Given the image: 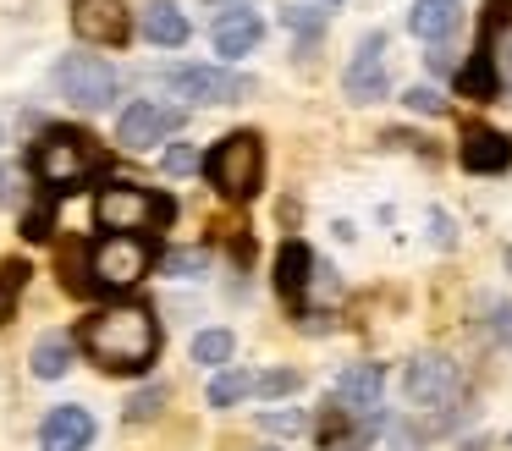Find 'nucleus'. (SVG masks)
<instances>
[{
    "label": "nucleus",
    "instance_id": "nucleus-24",
    "mask_svg": "<svg viewBox=\"0 0 512 451\" xmlns=\"http://www.w3.org/2000/svg\"><path fill=\"white\" fill-rule=\"evenodd\" d=\"M281 22H287L292 33H303V39L325 33V11H314V0H298V6H281Z\"/></svg>",
    "mask_w": 512,
    "mask_h": 451
},
{
    "label": "nucleus",
    "instance_id": "nucleus-17",
    "mask_svg": "<svg viewBox=\"0 0 512 451\" xmlns=\"http://www.w3.org/2000/svg\"><path fill=\"white\" fill-rule=\"evenodd\" d=\"M138 28H144L149 44H160V50H182L188 44V17H182V6H171V0H149L144 11H138Z\"/></svg>",
    "mask_w": 512,
    "mask_h": 451
},
{
    "label": "nucleus",
    "instance_id": "nucleus-12",
    "mask_svg": "<svg viewBox=\"0 0 512 451\" xmlns=\"http://www.w3.org/2000/svg\"><path fill=\"white\" fill-rule=\"evenodd\" d=\"M457 160L474 176H501L512 165V138L496 127H485V121H468L463 138H457Z\"/></svg>",
    "mask_w": 512,
    "mask_h": 451
},
{
    "label": "nucleus",
    "instance_id": "nucleus-20",
    "mask_svg": "<svg viewBox=\"0 0 512 451\" xmlns=\"http://www.w3.org/2000/svg\"><path fill=\"white\" fill-rule=\"evenodd\" d=\"M28 363H34L39 380H61V374L72 369V336H45V341L34 347V358H28Z\"/></svg>",
    "mask_w": 512,
    "mask_h": 451
},
{
    "label": "nucleus",
    "instance_id": "nucleus-37",
    "mask_svg": "<svg viewBox=\"0 0 512 451\" xmlns=\"http://www.w3.org/2000/svg\"><path fill=\"white\" fill-rule=\"evenodd\" d=\"M331 6H336V0H331Z\"/></svg>",
    "mask_w": 512,
    "mask_h": 451
},
{
    "label": "nucleus",
    "instance_id": "nucleus-34",
    "mask_svg": "<svg viewBox=\"0 0 512 451\" xmlns=\"http://www.w3.org/2000/svg\"><path fill=\"white\" fill-rule=\"evenodd\" d=\"M496 66H501V88H512V39H507V50L496 55Z\"/></svg>",
    "mask_w": 512,
    "mask_h": 451
},
{
    "label": "nucleus",
    "instance_id": "nucleus-14",
    "mask_svg": "<svg viewBox=\"0 0 512 451\" xmlns=\"http://www.w3.org/2000/svg\"><path fill=\"white\" fill-rule=\"evenodd\" d=\"M380 391H386V369H380V363H347V369L336 374V402H342L347 413L380 407Z\"/></svg>",
    "mask_w": 512,
    "mask_h": 451
},
{
    "label": "nucleus",
    "instance_id": "nucleus-21",
    "mask_svg": "<svg viewBox=\"0 0 512 451\" xmlns=\"http://www.w3.org/2000/svg\"><path fill=\"white\" fill-rule=\"evenodd\" d=\"M28 264L23 259H0V325L17 319V303H23V286H28Z\"/></svg>",
    "mask_w": 512,
    "mask_h": 451
},
{
    "label": "nucleus",
    "instance_id": "nucleus-3",
    "mask_svg": "<svg viewBox=\"0 0 512 451\" xmlns=\"http://www.w3.org/2000/svg\"><path fill=\"white\" fill-rule=\"evenodd\" d=\"M199 171L221 198L248 204V198H259V187H265V138H259V132H226V138L204 154Z\"/></svg>",
    "mask_w": 512,
    "mask_h": 451
},
{
    "label": "nucleus",
    "instance_id": "nucleus-28",
    "mask_svg": "<svg viewBox=\"0 0 512 451\" xmlns=\"http://www.w3.org/2000/svg\"><path fill=\"white\" fill-rule=\"evenodd\" d=\"M204 264H210L204 248H171L166 259H160V270L166 275H204Z\"/></svg>",
    "mask_w": 512,
    "mask_h": 451
},
{
    "label": "nucleus",
    "instance_id": "nucleus-2",
    "mask_svg": "<svg viewBox=\"0 0 512 451\" xmlns=\"http://www.w3.org/2000/svg\"><path fill=\"white\" fill-rule=\"evenodd\" d=\"M28 165L50 193H78L83 182H94L105 171V143L83 127H45Z\"/></svg>",
    "mask_w": 512,
    "mask_h": 451
},
{
    "label": "nucleus",
    "instance_id": "nucleus-35",
    "mask_svg": "<svg viewBox=\"0 0 512 451\" xmlns=\"http://www.w3.org/2000/svg\"><path fill=\"white\" fill-rule=\"evenodd\" d=\"M204 6H215V11H237V6H248V0H204Z\"/></svg>",
    "mask_w": 512,
    "mask_h": 451
},
{
    "label": "nucleus",
    "instance_id": "nucleus-26",
    "mask_svg": "<svg viewBox=\"0 0 512 451\" xmlns=\"http://www.w3.org/2000/svg\"><path fill=\"white\" fill-rule=\"evenodd\" d=\"M292 391H298V369H265V374H254V396H265V402L292 396Z\"/></svg>",
    "mask_w": 512,
    "mask_h": 451
},
{
    "label": "nucleus",
    "instance_id": "nucleus-33",
    "mask_svg": "<svg viewBox=\"0 0 512 451\" xmlns=\"http://www.w3.org/2000/svg\"><path fill=\"white\" fill-rule=\"evenodd\" d=\"M490 330H496L501 347H512V303H496V308H490Z\"/></svg>",
    "mask_w": 512,
    "mask_h": 451
},
{
    "label": "nucleus",
    "instance_id": "nucleus-13",
    "mask_svg": "<svg viewBox=\"0 0 512 451\" xmlns=\"http://www.w3.org/2000/svg\"><path fill=\"white\" fill-rule=\"evenodd\" d=\"M89 440H94L89 407H56L39 429V451H89Z\"/></svg>",
    "mask_w": 512,
    "mask_h": 451
},
{
    "label": "nucleus",
    "instance_id": "nucleus-15",
    "mask_svg": "<svg viewBox=\"0 0 512 451\" xmlns=\"http://www.w3.org/2000/svg\"><path fill=\"white\" fill-rule=\"evenodd\" d=\"M309 275H314V253H309V242L287 237V242L276 248V292L287 297L292 308H303V292H309Z\"/></svg>",
    "mask_w": 512,
    "mask_h": 451
},
{
    "label": "nucleus",
    "instance_id": "nucleus-25",
    "mask_svg": "<svg viewBox=\"0 0 512 451\" xmlns=\"http://www.w3.org/2000/svg\"><path fill=\"white\" fill-rule=\"evenodd\" d=\"M512 28V0H485V17H479V44L496 50V33Z\"/></svg>",
    "mask_w": 512,
    "mask_h": 451
},
{
    "label": "nucleus",
    "instance_id": "nucleus-19",
    "mask_svg": "<svg viewBox=\"0 0 512 451\" xmlns=\"http://www.w3.org/2000/svg\"><path fill=\"white\" fill-rule=\"evenodd\" d=\"M457 88H463L468 99H496L501 94V66H496V50H490V44H474L468 66L457 72Z\"/></svg>",
    "mask_w": 512,
    "mask_h": 451
},
{
    "label": "nucleus",
    "instance_id": "nucleus-8",
    "mask_svg": "<svg viewBox=\"0 0 512 451\" xmlns=\"http://www.w3.org/2000/svg\"><path fill=\"white\" fill-rule=\"evenodd\" d=\"M182 127V110L177 105H160V99H133V105L122 110V121H116V143L133 154H149L160 138H171V132Z\"/></svg>",
    "mask_w": 512,
    "mask_h": 451
},
{
    "label": "nucleus",
    "instance_id": "nucleus-36",
    "mask_svg": "<svg viewBox=\"0 0 512 451\" xmlns=\"http://www.w3.org/2000/svg\"><path fill=\"white\" fill-rule=\"evenodd\" d=\"M507 270H512V248H507Z\"/></svg>",
    "mask_w": 512,
    "mask_h": 451
},
{
    "label": "nucleus",
    "instance_id": "nucleus-22",
    "mask_svg": "<svg viewBox=\"0 0 512 451\" xmlns=\"http://www.w3.org/2000/svg\"><path fill=\"white\" fill-rule=\"evenodd\" d=\"M254 396V374L248 369H221L210 380V407H237V402H248Z\"/></svg>",
    "mask_w": 512,
    "mask_h": 451
},
{
    "label": "nucleus",
    "instance_id": "nucleus-10",
    "mask_svg": "<svg viewBox=\"0 0 512 451\" xmlns=\"http://www.w3.org/2000/svg\"><path fill=\"white\" fill-rule=\"evenodd\" d=\"M408 402L419 407H435V402H452L457 385H463V369H457L446 352H419V358L408 363Z\"/></svg>",
    "mask_w": 512,
    "mask_h": 451
},
{
    "label": "nucleus",
    "instance_id": "nucleus-27",
    "mask_svg": "<svg viewBox=\"0 0 512 451\" xmlns=\"http://www.w3.org/2000/svg\"><path fill=\"white\" fill-rule=\"evenodd\" d=\"M259 429H270V435H303L309 418H303L298 407H265V413H259Z\"/></svg>",
    "mask_w": 512,
    "mask_h": 451
},
{
    "label": "nucleus",
    "instance_id": "nucleus-6",
    "mask_svg": "<svg viewBox=\"0 0 512 451\" xmlns=\"http://www.w3.org/2000/svg\"><path fill=\"white\" fill-rule=\"evenodd\" d=\"M160 83L188 105H237L243 94H254V83L226 66H171V72H160Z\"/></svg>",
    "mask_w": 512,
    "mask_h": 451
},
{
    "label": "nucleus",
    "instance_id": "nucleus-11",
    "mask_svg": "<svg viewBox=\"0 0 512 451\" xmlns=\"http://www.w3.org/2000/svg\"><path fill=\"white\" fill-rule=\"evenodd\" d=\"M342 88L358 105L386 94V33H364V39H358L353 61H347V72H342Z\"/></svg>",
    "mask_w": 512,
    "mask_h": 451
},
{
    "label": "nucleus",
    "instance_id": "nucleus-9",
    "mask_svg": "<svg viewBox=\"0 0 512 451\" xmlns=\"http://www.w3.org/2000/svg\"><path fill=\"white\" fill-rule=\"evenodd\" d=\"M72 33L83 44H105V50H122L133 39V11L122 0H72Z\"/></svg>",
    "mask_w": 512,
    "mask_h": 451
},
{
    "label": "nucleus",
    "instance_id": "nucleus-18",
    "mask_svg": "<svg viewBox=\"0 0 512 451\" xmlns=\"http://www.w3.org/2000/svg\"><path fill=\"white\" fill-rule=\"evenodd\" d=\"M457 22H463V6H457V0H413V11H408V28L419 33L424 44L452 39Z\"/></svg>",
    "mask_w": 512,
    "mask_h": 451
},
{
    "label": "nucleus",
    "instance_id": "nucleus-29",
    "mask_svg": "<svg viewBox=\"0 0 512 451\" xmlns=\"http://www.w3.org/2000/svg\"><path fill=\"white\" fill-rule=\"evenodd\" d=\"M160 407H166V385H149V391H138L133 402H127V424H149Z\"/></svg>",
    "mask_w": 512,
    "mask_h": 451
},
{
    "label": "nucleus",
    "instance_id": "nucleus-5",
    "mask_svg": "<svg viewBox=\"0 0 512 451\" xmlns=\"http://www.w3.org/2000/svg\"><path fill=\"white\" fill-rule=\"evenodd\" d=\"M155 264L149 237H127V231H105L100 242H89L83 253V281L89 292H133Z\"/></svg>",
    "mask_w": 512,
    "mask_h": 451
},
{
    "label": "nucleus",
    "instance_id": "nucleus-30",
    "mask_svg": "<svg viewBox=\"0 0 512 451\" xmlns=\"http://www.w3.org/2000/svg\"><path fill=\"white\" fill-rule=\"evenodd\" d=\"M402 105H408L413 110V116H441V110H446V99L441 94H435V88H408V94H402Z\"/></svg>",
    "mask_w": 512,
    "mask_h": 451
},
{
    "label": "nucleus",
    "instance_id": "nucleus-16",
    "mask_svg": "<svg viewBox=\"0 0 512 451\" xmlns=\"http://www.w3.org/2000/svg\"><path fill=\"white\" fill-rule=\"evenodd\" d=\"M259 39H265V22H259V11L237 6V11H221V17H215V55H226V61L248 55Z\"/></svg>",
    "mask_w": 512,
    "mask_h": 451
},
{
    "label": "nucleus",
    "instance_id": "nucleus-31",
    "mask_svg": "<svg viewBox=\"0 0 512 451\" xmlns=\"http://www.w3.org/2000/svg\"><path fill=\"white\" fill-rule=\"evenodd\" d=\"M193 165H204L193 143H171V149H166V171H171V176H188Z\"/></svg>",
    "mask_w": 512,
    "mask_h": 451
},
{
    "label": "nucleus",
    "instance_id": "nucleus-7",
    "mask_svg": "<svg viewBox=\"0 0 512 451\" xmlns=\"http://www.w3.org/2000/svg\"><path fill=\"white\" fill-rule=\"evenodd\" d=\"M56 83H61V94L72 99V105H83V110H105L116 99V66L111 61H100V55H67V61L56 66Z\"/></svg>",
    "mask_w": 512,
    "mask_h": 451
},
{
    "label": "nucleus",
    "instance_id": "nucleus-1",
    "mask_svg": "<svg viewBox=\"0 0 512 451\" xmlns=\"http://www.w3.org/2000/svg\"><path fill=\"white\" fill-rule=\"evenodd\" d=\"M78 347L105 374H144L160 358V319L144 303H111V308L83 319Z\"/></svg>",
    "mask_w": 512,
    "mask_h": 451
},
{
    "label": "nucleus",
    "instance_id": "nucleus-23",
    "mask_svg": "<svg viewBox=\"0 0 512 451\" xmlns=\"http://www.w3.org/2000/svg\"><path fill=\"white\" fill-rule=\"evenodd\" d=\"M232 352H237L232 330H199V336H193V363L221 369V363H232Z\"/></svg>",
    "mask_w": 512,
    "mask_h": 451
},
{
    "label": "nucleus",
    "instance_id": "nucleus-4",
    "mask_svg": "<svg viewBox=\"0 0 512 451\" xmlns=\"http://www.w3.org/2000/svg\"><path fill=\"white\" fill-rule=\"evenodd\" d=\"M94 220L105 231H127V237H144V231H166L177 220V204L155 187H138V182H105L94 193Z\"/></svg>",
    "mask_w": 512,
    "mask_h": 451
},
{
    "label": "nucleus",
    "instance_id": "nucleus-32",
    "mask_svg": "<svg viewBox=\"0 0 512 451\" xmlns=\"http://www.w3.org/2000/svg\"><path fill=\"white\" fill-rule=\"evenodd\" d=\"M17 198H23V171L0 165V204H17Z\"/></svg>",
    "mask_w": 512,
    "mask_h": 451
}]
</instances>
